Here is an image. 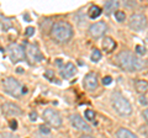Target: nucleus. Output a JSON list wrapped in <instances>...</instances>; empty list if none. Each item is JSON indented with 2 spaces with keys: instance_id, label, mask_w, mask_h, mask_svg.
Instances as JSON below:
<instances>
[{
  "instance_id": "f257e3e1",
  "label": "nucleus",
  "mask_w": 148,
  "mask_h": 138,
  "mask_svg": "<svg viewBox=\"0 0 148 138\" xmlns=\"http://www.w3.org/2000/svg\"><path fill=\"white\" fill-rule=\"evenodd\" d=\"M119 66L126 72H138L146 68V62H143L130 51H122L117 54Z\"/></svg>"
},
{
  "instance_id": "f03ea898",
  "label": "nucleus",
  "mask_w": 148,
  "mask_h": 138,
  "mask_svg": "<svg viewBox=\"0 0 148 138\" xmlns=\"http://www.w3.org/2000/svg\"><path fill=\"white\" fill-rule=\"evenodd\" d=\"M73 36V27L66 21L54 22L51 29V37L57 42H68Z\"/></svg>"
},
{
  "instance_id": "7ed1b4c3",
  "label": "nucleus",
  "mask_w": 148,
  "mask_h": 138,
  "mask_svg": "<svg viewBox=\"0 0 148 138\" xmlns=\"http://www.w3.org/2000/svg\"><path fill=\"white\" fill-rule=\"evenodd\" d=\"M111 104H112V107L115 109V111H116L120 116H130V115L132 113L131 104L128 102V100L126 98H123L117 91H115V93H112V95H111Z\"/></svg>"
},
{
  "instance_id": "20e7f679",
  "label": "nucleus",
  "mask_w": 148,
  "mask_h": 138,
  "mask_svg": "<svg viewBox=\"0 0 148 138\" xmlns=\"http://www.w3.org/2000/svg\"><path fill=\"white\" fill-rule=\"evenodd\" d=\"M3 89L9 95L14 96V98H18L20 95H22V89L24 88L15 78H6V79L3 80Z\"/></svg>"
},
{
  "instance_id": "39448f33",
  "label": "nucleus",
  "mask_w": 148,
  "mask_h": 138,
  "mask_svg": "<svg viewBox=\"0 0 148 138\" xmlns=\"http://www.w3.org/2000/svg\"><path fill=\"white\" fill-rule=\"evenodd\" d=\"M8 54L12 63H17L24 61V58L26 57V49L18 43H11L8 47Z\"/></svg>"
},
{
  "instance_id": "423d86ee",
  "label": "nucleus",
  "mask_w": 148,
  "mask_h": 138,
  "mask_svg": "<svg viewBox=\"0 0 148 138\" xmlns=\"http://www.w3.org/2000/svg\"><path fill=\"white\" fill-rule=\"evenodd\" d=\"M128 26L133 31L141 32L143 30H146L147 27V17L145 15H142V14H135V15L130 17Z\"/></svg>"
},
{
  "instance_id": "0eeeda50",
  "label": "nucleus",
  "mask_w": 148,
  "mask_h": 138,
  "mask_svg": "<svg viewBox=\"0 0 148 138\" xmlns=\"http://www.w3.org/2000/svg\"><path fill=\"white\" fill-rule=\"evenodd\" d=\"M26 58L31 64L38 63L43 59V56L41 53L40 48L37 47V44L35 43H29L26 46Z\"/></svg>"
},
{
  "instance_id": "6e6552de",
  "label": "nucleus",
  "mask_w": 148,
  "mask_h": 138,
  "mask_svg": "<svg viewBox=\"0 0 148 138\" xmlns=\"http://www.w3.org/2000/svg\"><path fill=\"white\" fill-rule=\"evenodd\" d=\"M42 117L49 126H52L54 128L61 127V125H62V118H61V116H59V113L57 111H54V110H52V109H46L43 111Z\"/></svg>"
},
{
  "instance_id": "1a4fd4ad",
  "label": "nucleus",
  "mask_w": 148,
  "mask_h": 138,
  "mask_svg": "<svg viewBox=\"0 0 148 138\" xmlns=\"http://www.w3.org/2000/svg\"><path fill=\"white\" fill-rule=\"evenodd\" d=\"M69 121H71L72 126H73L74 128H77L78 131H82V132H85V133H90V132L92 131L91 127L88 125V123H86L78 113L71 115V116H69Z\"/></svg>"
},
{
  "instance_id": "9d476101",
  "label": "nucleus",
  "mask_w": 148,
  "mask_h": 138,
  "mask_svg": "<svg viewBox=\"0 0 148 138\" xmlns=\"http://www.w3.org/2000/svg\"><path fill=\"white\" fill-rule=\"evenodd\" d=\"M106 31V24L104 21H99V22H95L89 27V33L91 37L94 38H99L101 37Z\"/></svg>"
},
{
  "instance_id": "9b49d317",
  "label": "nucleus",
  "mask_w": 148,
  "mask_h": 138,
  "mask_svg": "<svg viewBox=\"0 0 148 138\" xmlns=\"http://www.w3.org/2000/svg\"><path fill=\"white\" fill-rule=\"evenodd\" d=\"M83 85H84L85 90H88V91H94L96 88H98L99 83H98V77H96L95 73H89V74H86L84 80H83Z\"/></svg>"
},
{
  "instance_id": "f8f14e48",
  "label": "nucleus",
  "mask_w": 148,
  "mask_h": 138,
  "mask_svg": "<svg viewBox=\"0 0 148 138\" xmlns=\"http://www.w3.org/2000/svg\"><path fill=\"white\" fill-rule=\"evenodd\" d=\"M1 111L4 115L6 116H20L22 113L21 109L17 106L15 104H11V102H5L1 105Z\"/></svg>"
},
{
  "instance_id": "ddd939ff",
  "label": "nucleus",
  "mask_w": 148,
  "mask_h": 138,
  "mask_svg": "<svg viewBox=\"0 0 148 138\" xmlns=\"http://www.w3.org/2000/svg\"><path fill=\"white\" fill-rule=\"evenodd\" d=\"M75 73H77L75 66H74L73 63H67L66 66L62 68V70H61V77L64 78V79H71L72 77L75 75Z\"/></svg>"
},
{
  "instance_id": "4468645a",
  "label": "nucleus",
  "mask_w": 148,
  "mask_h": 138,
  "mask_svg": "<svg viewBox=\"0 0 148 138\" xmlns=\"http://www.w3.org/2000/svg\"><path fill=\"white\" fill-rule=\"evenodd\" d=\"M101 46H103V49L105 51V52H112V51L116 48V42H115L114 38L109 37V36H106V37H104L103 42H101Z\"/></svg>"
},
{
  "instance_id": "2eb2a0df",
  "label": "nucleus",
  "mask_w": 148,
  "mask_h": 138,
  "mask_svg": "<svg viewBox=\"0 0 148 138\" xmlns=\"http://www.w3.org/2000/svg\"><path fill=\"white\" fill-rule=\"evenodd\" d=\"M120 5V3L119 1H112V0H109V1H106L105 3V5H104V11L106 14H111L112 11H117V8Z\"/></svg>"
},
{
  "instance_id": "dca6fc26",
  "label": "nucleus",
  "mask_w": 148,
  "mask_h": 138,
  "mask_svg": "<svg viewBox=\"0 0 148 138\" xmlns=\"http://www.w3.org/2000/svg\"><path fill=\"white\" fill-rule=\"evenodd\" d=\"M135 86H136L137 93H140V94H146L147 90H148V83L146 80H142V79L136 80L135 81Z\"/></svg>"
},
{
  "instance_id": "f3484780",
  "label": "nucleus",
  "mask_w": 148,
  "mask_h": 138,
  "mask_svg": "<svg viewBox=\"0 0 148 138\" xmlns=\"http://www.w3.org/2000/svg\"><path fill=\"white\" fill-rule=\"evenodd\" d=\"M116 138H138V137L133 135L131 131L126 130V128H120L116 133Z\"/></svg>"
},
{
  "instance_id": "a211bd4d",
  "label": "nucleus",
  "mask_w": 148,
  "mask_h": 138,
  "mask_svg": "<svg viewBox=\"0 0 148 138\" xmlns=\"http://www.w3.org/2000/svg\"><path fill=\"white\" fill-rule=\"evenodd\" d=\"M101 9L98 6V5H92L90 6L89 9V11H88V15H89L90 19H96V17H99L101 15Z\"/></svg>"
},
{
  "instance_id": "6ab92c4d",
  "label": "nucleus",
  "mask_w": 148,
  "mask_h": 138,
  "mask_svg": "<svg viewBox=\"0 0 148 138\" xmlns=\"http://www.w3.org/2000/svg\"><path fill=\"white\" fill-rule=\"evenodd\" d=\"M1 17V31L3 32H6L9 29H11L12 27V22L10 19H8V17H4V15L0 16Z\"/></svg>"
},
{
  "instance_id": "aec40b11",
  "label": "nucleus",
  "mask_w": 148,
  "mask_h": 138,
  "mask_svg": "<svg viewBox=\"0 0 148 138\" xmlns=\"http://www.w3.org/2000/svg\"><path fill=\"white\" fill-rule=\"evenodd\" d=\"M101 59V52L99 49H96V48H94L92 49V53H91V61L92 62H99Z\"/></svg>"
},
{
  "instance_id": "412c9836",
  "label": "nucleus",
  "mask_w": 148,
  "mask_h": 138,
  "mask_svg": "<svg viewBox=\"0 0 148 138\" xmlns=\"http://www.w3.org/2000/svg\"><path fill=\"white\" fill-rule=\"evenodd\" d=\"M115 17H116V20L119 22H123L125 19H126V15H125L123 11H116L115 12Z\"/></svg>"
},
{
  "instance_id": "4be33fe9",
  "label": "nucleus",
  "mask_w": 148,
  "mask_h": 138,
  "mask_svg": "<svg viewBox=\"0 0 148 138\" xmlns=\"http://www.w3.org/2000/svg\"><path fill=\"white\" fill-rule=\"evenodd\" d=\"M85 117H86V120H89V121H94L95 112L92 111V110H86L85 111Z\"/></svg>"
},
{
  "instance_id": "5701e85b",
  "label": "nucleus",
  "mask_w": 148,
  "mask_h": 138,
  "mask_svg": "<svg viewBox=\"0 0 148 138\" xmlns=\"http://www.w3.org/2000/svg\"><path fill=\"white\" fill-rule=\"evenodd\" d=\"M136 53L140 54V56H145L146 54V48L143 47V46H141V44H137L136 46Z\"/></svg>"
},
{
  "instance_id": "b1692460",
  "label": "nucleus",
  "mask_w": 148,
  "mask_h": 138,
  "mask_svg": "<svg viewBox=\"0 0 148 138\" xmlns=\"http://www.w3.org/2000/svg\"><path fill=\"white\" fill-rule=\"evenodd\" d=\"M45 77L46 78H48L49 80H53L54 79V73H53V70H46V73H45Z\"/></svg>"
},
{
  "instance_id": "393cba45",
  "label": "nucleus",
  "mask_w": 148,
  "mask_h": 138,
  "mask_svg": "<svg viewBox=\"0 0 148 138\" xmlns=\"http://www.w3.org/2000/svg\"><path fill=\"white\" fill-rule=\"evenodd\" d=\"M34 33H35V29H34V27H27L26 31H25V35L27 36V37H31Z\"/></svg>"
},
{
  "instance_id": "a878e982",
  "label": "nucleus",
  "mask_w": 148,
  "mask_h": 138,
  "mask_svg": "<svg viewBox=\"0 0 148 138\" xmlns=\"http://www.w3.org/2000/svg\"><path fill=\"white\" fill-rule=\"evenodd\" d=\"M111 81H112V78L111 77H104L103 78V84L104 85H110Z\"/></svg>"
},
{
  "instance_id": "bb28decb",
  "label": "nucleus",
  "mask_w": 148,
  "mask_h": 138,
  "mask_svg": "<svg viewBox=\"0 0 148 138\" xmlns=\"http://www.w3.org/2000/svg\"><path fill=\"white\" fill-rule=\"evenodd\" d=\"M40 130H41V132H42V133H45V135H48V133L51 132L49 128L47 126H45V125H41L40 126Z\"/></svg>"
},
{
  "instance_id": "cd10ccee",
  "label": "nucleus",
  "mask_w": 148,
  "mask_h": 138,
  "mask_svg": "<svg viewBox=\"0 0 148 138\" xmlns=\"http://www.w3.org/2000/svg\"><path fill=\"white\" fill-rule=\"evenodd\" d=\"M1 138H17L16 136L11 135V133H8V132H1Z\"/></svg>"
},
{
  "instance_id": "c85d7f7f",
  "label": "nucleus",
  "mask_w": 148,
  "mask_h": 138,
  "mask_svg": "<svg viewBox=\"0 0 148 138\" xmlns=\"http://www.w3.org/2000/svg\"><path fill=\"white\" fill-rule=\"evenodd\" d=\"M141 132L146 138H148V126H142L141 127Z\"/></svg>"
},
{
  "instance_id": "c756f323",
  "label": "nucleus",
  "mask_w": 148,
  "mask_h": 138,
  "mask_svg": "<svg viewBox=\"0 0 148 138\" xmlns=\"http://www.w3.org/2000/svg\"><path fill=\"white\" fill-rule=\"evenodd\" d=\"M10 128L11 130H16L17 128V121L16 120H11L10 121Z\"/></svg>"
},
{
  "instance_id": "7c9ffc66",
  "label": "nucleus",
  "mask_w": 148,
  "mask_h": 138,
  "mask_svg": "<svg viewBox=\"0 0 148 138\" xmlns=\"http://www.w3.org/2000/svg\"><path fill=\"white\" fill-rule=\"evenodd\" d=\"M140 102H141L142 105H147L148 101H147V99L145 98V96H141V98H140Z\"/></svg>"
},
{
  "instance_id": "2f4dec72",
  "label": "nucleus",
  "mask_w": 148,
  "mask_h": 138,
  "mask_svg": "<svg viewBox=\"0 0 148 138\" xmlns=\"http://www.w3.org/2000/svg\"><path fill=\"white\" fill-rule=\"evenodd\" d=\"M30 118H31V121H36L37 120V113L36 112H31L30 113Z\"/></svg>"
},
{
  "instance_id": "473e14b6",
  "label": "nucleus",
  "mask_w": 148,
  "mask_h": 138,
  "mask_svg": "<svg viewBox=\"0 0 148 138\" xmlns=\"http://www.w3.org/2000/svg\"><path fill=\"white\" fill-rule=\"evenodd\" d=\"M143 117H145V118H146V121L148 122V109L143 111Z\"/></svg>"
},
{
  "instance_id": "72a5a7b5",
  "label": "nucleus",
  "mask_w": 148,
  "mask_h": 138,
  "mask_svg": "<svg viewBox=\"0 0 148 138\" xmlns=\"http://www.w3.org/2000/svg\"><path fill=\"white\" fill-rule=\"evenodd\" d=\"M79 138H94V137H91V136H89V135H83V136H80Z\"/></svg>"
},
{
  "instance_id": "f704fd0d",
  "label": "nucleus",
  "mask_w": 148,
  "mask_h": 138,
  "mask_svg": "<svg viewBox=\"0 0 148 138\" xmlns=\"http://www.w3.org/2000/svg\"><path fill=\"white\" fill-rule=\"evenodd\" d=\"M26 93H27V89L24 86V89H22V94H26Z\"/></svg>"
},
{
  "instance_id": "c9c22d12",
  "label": "nucleus",
  "mask_w": 148,
  "mask_h": 138,
  "mask_svg": "<svg viewBox=\"0 0 148 138\" xmlns=\"http://www.w3.org/2000/svg\"><path fill=\"white\" fill-rule=\"evenodd\" d=\"M17 73H22V69L21 68H17Z\"/></svg>"
}]
</instances>
